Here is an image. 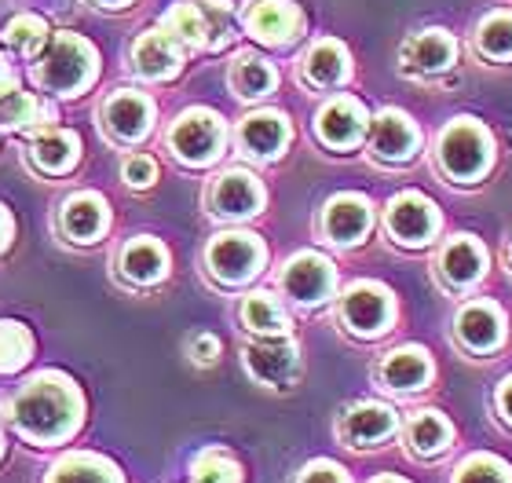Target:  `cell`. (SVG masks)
I'll return each mask as SVG.
<instances>
[{
	"label": "cell",
	"mask_w": 512,
	"mask_h": 483,
	"mask_svg": "<svg viewBox=\"0 0 512 483\" xmlns=\"http://www.w3.org/2000/svg\"><path fill=\"white\" fill-rule=\"evenodd\" d=\"M85 403L70 377L41 374L11 399V421L22 436L33 443H59L70 440L81 425Z\"/></svg>",
	"instance_id": "obj_1"
},
{
	"label": "cell",
	"mask_w": 512,
	"mask_h": 483,
	"mask_svg": "<svg viewBox=\"0 0 512 483\" xmlns=\"http://www.w3.org/2000/svg\"><path fill=\"white\" fill-rule=\"evenodd\" d=\"M300 483H348L341 465L333 462H311L304 473H300Z\"/></svg>",
	"instance_id": "obj_40"
},
{
	"label": "cell",
	"mask_w": 512,
	"mask_h": 483,
	"mask_svg": "<svg viewBox=\"0 0 512 483\" xmlns=\"http://www.w3.org/2000/svg\"><path fill=\"white\" fill-rule=\"evenodd\" d=\"M238 140L253 158H278L282 147L289 143V125L282 114L275 110H260V114H249L238 129Z\"/></svg>",
	"instance_id": "obj_19"
},
{
	"label": "cell",
	"mask_w": 512,
	"mask_h": 483,
	"mask_svg": "<svg viewBox=\"0 0 512 483\" xmlns=\"http://www.w3.org/2000/svg\"><path fill=\"white\" fill-rule=\"evenodd\" d=\"M246 366L249 374L267 388H286L300 370V355H297V344L289 341V337H264V341H256L246 348Z\"/></svg>",
	"instance_id": "obj_6"
},
{
	"label": "cell",
	"mask_w": 512,
	"mask_h": 483,
	"mask_svg": "<svg viewBox=\"0 0 512 483\" xmlns=\"http://www.w3.org/2000/svg\"><path fill=\"white\" fill-rule=\"evenodd\" d=\"M198 11L205 19V48H224L235 37V15L227 0H198Z\"/></svg>",
	"instance_id": "obj_35"
},
{
	"label": "cell",
	"mask_w": 512,
	"mask_h": 483,
	"mask_svg": "<svg viewBox=\"0 0 512 483\" xmlns=\"http://www.w3.org/2000/svg\"><path fill=\"white\" fill-rule=\"evenodd\" d=\"M454 55H458V44L443 30H425L403 44V63L414 74H439L454 63Z\"/></svg>",
	"instance_id": "obj_17"
},
{
	"label": "cell",
	"mask_w": 512,
	"mask_h": 483,
	"mask_svg": "<svg viewBox=\"0 0 512 483\" xmlns=\"http://www.w3.org/2000/svg\"><path fill=\"white\" fill-rule=\"evenodd\" d=\"M341 432L352 447H374V443L395 432V410L384 407V403H359L344 414Z\"/></svg>",
	"instance_id": "obj_18"
},
{
	"label": "cell",
	"mask_w": 512,
	"mask_h": 483,
	"mask_svg": "<svg viewBox=\"0 0 512 483\" xmlns=\"http://www.w3.org/2000/svg\"><path fill=\"white\" fill-rule=\"evenodd\" d=\"M341 312L352 333H359V337H377V333H384L388 322H392V297H388V290H381L377 282H355L352 290L344 293Z\"/></svg>",
	"instance_id": "obj_7"
},
{
	"label": "cell",
	"mask_w": 512,
	"mask_h": 483,
	"mask_svg": "<svg viewBox=\"0 0 512 483\" xmlns=\"http://www.w3.org/2000/svg\"><path fill=\"white\" fill-rule=\"evenodd\" d=\"M421 132L414 129V121L406 118L403 110H381L374 118V132H370V147L377 158L384 161H406L414 158Z\"/></svg>",
	"instance_id": "obj_16"
},
{
	"label": "cell",
	"mask_w": 512,
	"mask_h": 483,
	"mask_svg": "<svg viewBox=\"0 0 512 483\" xmlns=\"http://www.w3.org/2000/svg\"><path fill=\"white\" fill-rule=\"evenodd\" d=\"M161 26H165L172 41L187 44V48H205V19L198 4H172L165 11V19H161Z\"/></svg>",
	"instance_id": "obj_33"
},
{
	"label": "cell",
	"mask_w": 512,
	"mask_h": 483,
	"mask_svg": "<svg viewBox=\"0 0 512 483\" xmlns=\"http://www.w3.org/2000/svg\"><path fill=\"white\" fill-rule=\"evenodd\" d=\"M242 322L253 333H264V337H278V333L289 330L286 312H282V304L271 293H249L242 301Z\"/></svg>",
	"instance_id": "obj_30"
},
{
	"label": "cell",
	"mask_w": 512,
	"mask_h": 483,
	"mask_svg": "<svg viewBox=\"0 0 512 483\" xmlns=\"http://www.w3.org/2000/svg\"><path fill=\"white\" fill-rule=\"evenodd\" d=\"M4 37H8L11 52L15 55H22V59H37L52 33H48V22H44L41 15H15V19L8 22Z\"/></svg>",
	"instance_id": "obj_31"
},
{
	"label": "cell",
	"mask_w": 512,
	"mask_h": 483,
	"mask_svg": "<svg viewBox=\"0 0 512 483\" xmlns=\"http://www.w3.org/2000/svg\"><path fill=\"white\" fill-rule=\"evenodd\" d=\"M428 377H432V363H428V355L421 352V348H395L381 363V381H384V388H392V392L425 388Z\"/></svg>",
	"instance_id": "obj_22"
},
{
	"label": "cell",
	"mask_w": 512,
	"mask_h": 483,
	"mask_svg": "<svg viewBox=\"0 0 512 483\" xmlns=\"http://www.w3.org/2000/svg\"><path fill=\"white\" fill-rule=\"evenodd\" d=\"M458 333L469 348L487 352V348H494V344L502 341V315L494 312L491 304H469L458 315Z\"/></svg>",
	"instance_id": "obj_27"
},
{
	"label": "cell",
	"mask_w": 512,
	"mask_h": 483,
	"mask_svg": "<svg viewBox=\"0 0 512 483\" xmlns=\"http://www.w3.org/2000/svg\"><path fill=\"white\" fill-rule=\"evenodd\" d=\"M37 59H41L37 81L48 92H55V96H77L81 88L96 81L99 55L77 33H55V37H48V44H44V52Z\"/></svg>",
	"instance_id": "obj_2"
},
{
	"label": "cell",
	"mask_w": 512,
	"mask_h": 483,
	"mask_svg": "<svg viewBox=\"0 0 512 483\" xmlns=\"http://www.w3.org/2000/svg\"><path fill=\"white\" fill-rule=\"evenodd\" d=\"M509 268H512V238H509Z\"/></svg>",
	"instance_id": "obj_47"
},
{
	"label": "cell",
	"mask_w": 512,
	"mask_h": 483,
	"mask_svg": "<svg viewBox=\"0 0 512 483\" xmlns=\"http://www.w3.org/2000/svg\"><path fill=\"white\" fill-rule=\"evenodd\" d=\"M216 355H220V341H216L213 333H198L191 341V359L194 363H216Z\"/></svg>",
	"instance_id": "obj_41"
},
{
	"label": "cell",
	"mask_w": 512,
	"mask_h": 483,
	"mask_svg": "<svg viewBox=\"0 0 512 483\" xmlns=\"http://www.w3.org/2000/svg\"><path fill=\"white\" fill-rule=\"evenodd\" d=\"M374 483H403V480H395V476H381V480H374Z\"/></svg>",
	"instance_id": "obj_46"
},
{
	"label": "cell",
	"mask_w": 512,
	"mask_h": 483,
	"mask_svg": "<svg viewBox=\"0 0 512 483\" xmlns=\"http://www.w3.org/2000/svg\"><path fill=\"white\" fill-rule=\"evenodd\" d=\"M231 85L242 99H264L267 92H275L278 74L275 66L264 63L260 55H238L235 66H231Z\"/></svg>",
	"instance_id": "obj_28"
},
{
	"label": "cell",
	"mask_w": 512,
	"mask_h": 483,
	"mask_svg": "<svg viewBox=\"0 0 512 483\" xmlns=\"http://www.w3.org/2000/svg\"><path fill=\"white\" fill-rule=\"evenodd\" d=\"M121 176H125L128 187H150V183L158 180V165H154V158H147V154H132V158L125 161Z\"/></svg>",
	"instance_id": "obj_39"
},
{
	"label": "cell",
	"mask_w": 512,
	"mask_h": 483,
	"mask_svg": "<svg viewBox=\"0 0 512 483\" xmlns=\"http://www.w3.org/2000/svg\"><path fill=\"white\" fill-rule=\"evenodd\" d=\"M439 165L461 183H472L491 165V136L480 121L458 118L439 140Z\"/></svg>",
	"instance_id": "obj_3"
},
{
	"label": "cell",
	"mask_w": 512,
	"mask_h": 483,
	"mask_svg": "<svg viewBox=\"0 0 512 483\" xmlns=\"http://www.w3.org/2000/svg\"><path fill=\"white\" fill-rule=\"evenodd\" d=\"M480 48L491 59H512V11H494L480 26Z\"/></svg>",
	"instance_id": "obj_36"
},
{
	"label": "cell",
	"mask_w": 512,
	"mask_h": 483,
	"mask_svg": "<svg viewBox=\"0 0 512 483\" xmlns=\"http://www.w3.org/2000/svg\"><path fill=\"white\" fill-rule=\"evenodd\" d=\"M33 165L41 172H52V176H63L77 165L81 158V143H77L74 132L66 129H44L33 136V151H30Z\"/></svg>",
	"instance_id": "obj_21"
},
{
	"label": "cell",
	"mask_w": 512,
	"mask_h": 483,
	"mask_svg": "<svg viewBox=\"0 0 512 483\" xmlns=\"http://www.w3.org/2000/svg\"><path fill=\"white\" fill-rule=\"evenodd\" d=\"M0 121H4L8 129L30 132V136H33V132L41 129V125L55 121V107L11 85L8 92H0Z\"/></svg>",
	"instance_id": "obj_23"
},
{
	"label": "cell",
	"mask_w": 512,
	"mask_h": 483,
	"mask_svg": "<svg viewBox=\"0 0 512 483\" xmlns=\"http://www.w3.org/2000/svg\"><path fill=\"white\" fill-rule=\"evenodd\" d=\"M8 238H11V216H8V209L0 205V249L8 246Z\"/></svg>",
	"instance_id": "obj_44"
},
{
	"label": "cell",
	"mask_w": 512,
	"mask_h": 483,
	"mask_svg": "<svg viewBox=\"0 0 512 483\" xmlns=\"http://www.w3.org/2000/svg\"><path fill=\"white\" fill-rule=\"evenodd\" d=\"M209 271L216 279L227 282V286H238V282H249L264 264V246L260 238L246 235V231H231V235H216L209 253Z\"/></svg>",
	"instance_id": "obj_5"
},
{
	"label": "cell",
	"mask_w": 512,
	"mask_h": 483,
	"mask_svg": "<svg viewBox=\"0 0 512 483\" xmlns=\"http://www.w3.org/2000/svg\"><path fill=\"white\" fill-rule=\"evenodd\" d=\"M44 483H121L118 469L92 454H70L63 462L52 465Z\"/></svg>",
	"instance_id": "obj_29"
},
{
	"label": "cell",
	"mask_w": 512,
	"mask_h": 483,
	"mask_svg": "<svg viewBox=\"0 0 512 483\" xmlns=\"http://www.w3.org/2000/svg\"><path fill=\"white\" fill-rule=\"evenodd\" d=\"M498 403H502V410H505V418L512 421V377L502 385V392H498Z\"/></svg>",
	"instance_id": "obj_43"
},
{
	"label": "cell",
	"mask_w": 512,
	"mask_h": 483,
	"mask_svg": "<svg viewBox=\"0 0 512 483\" xmlns=\"http://www.w3.org/2000/svg\"><path fill=\"white\" fill-rule=\"evenodd\" d=\"M11 85H15V74H11V63L4 59V52H0V92H8Z\"/></svg>",
	"instance_id": "obj_42"
},
{
	"label": "cell",
	"mask_w": 512,
	"mask_h": 483,
	"mask_svg": "<svg viewBox=\"0 0 512 483\" xmlns=\"http://www.w3.org/2000/svg\"><path fill=\"white\" fill-rule=\"evenodd\" d=\"M209 205H213L216 216L242 220V216H253L256 209L264 205V187H260L256 176H249V172L231 169L213 183V191H209Z\"/></svg>",
	"instance_id": "obj_14"
},
{
	"label": "cell",
	"mask_w": 512,
	"mask_h": 483,
	"mask_svg": "<svg viewBox=\"0 0 512 483\" xmlns=\"http://www.w3.org/2000/svg\"><path fill=\"white\" fill-rule=\"evenodd\" d=\"M59 224H63V235L74 238V242H96L103 235V227H107V202L92 191L74 194L63 205V220Z\"/></svg>",
	"instance_id": "obj_20"
},
{
	"label": "cell",
	"mask_w": 512,
	"mask_h": 483,
	"mask_svg": "<svg viewBox=\"0 0 512 483\" xmlns=\"http://www.w3.org/2000/svg\"><path fill=\"white\" fill-rule=\"evenodd\" d=\"M132 66L147 81H165L176 77L183 66V44L172 41L165 30H147L132 41Z\"/></svg>",
	"instance_id": "obj_11"
},
{
	"label": "cell",
	"mask_w": 512,
	"mask_h": 483,
	"mask_svg": "<svg viewBox=\"0 0 512 483\" xmlns=\"http://www.w3.org/2000/svg\"><path fill=\"white\" fill-rule=\"evenodd\" d=\"M96 4H103V8H125L128 0H96Z\"/></svg>",
	"instance_id": "obj_45"
},
{
	"label": "cell",
	"mask_w": 512,
	"mask_h": 483,
	"mask_svg": "<svg viewBox=\"0 0 512 483\" xmlns=\"http://www.w3.org/2000/svg\"><path fill=\"white\" fill-rule=\"evenodd\" d=\"M454 483H512L509 465L491 458V454H476L469 462H461Z\"/></svg>",
	"instance_id": "obj_38"
},
{
	"label": "cell",
	"mask_w": 512,
	"mask_h": 483,
	"mask_svg": "<svg viewBox=\"0 0 512 483\" xmlns=\"http://www.w3.org/2000/svg\"><path fill=\"white\" fill-rule=\"evenodd\" d=\"M169 147L187 165H209L224 151V121L213 110H187L172 125Z\"/></svg>",
	"instance_id": "obj_4"
},
{
	"label": "cell",
	"mask_w": 512,
	"mask_h": 483,
	"mask_svg": "<svg viewBox=\"0 0 512 483\" xmlns=\"http://www.w3.org/2000/svg\"><path fill=\"white\" fill-rule=\"evenodd\" d=\"M406 440L417 454H439L450 443V425L439 418L436 410H421L406 425Z\"/></svg>",
	"instance_id": "obj_32"
},
{
	"label": "cell",
	"mask_w": 512,
	"mask_h": 483,
	"mask_svg": "<svg viewBox=\"0 0 512 483\" xmlns=\"http://www.w3.org/2000/svg\"><path fill=\"white\" fill-rule=\"evenodd\" d=\"M436 224V205L428 202L425 194L403 191L395 194L392 205H388V231L403 246H425L428 238L436 235Z\"/></svg>",
	"instance_id": "obj_8"
},
{
	"label": "cell",
	"mask_w": 512,
	"mask_h": 483,
	"mask_svg": "<svg viewBox=\"0 0 512 483\" xmlns=\"http://www.w3.org/2000/svg\"><path fill=\"white\" fill-rule=\"evenodd\" d=\"M194 483H242V469L224 451H205L191 465Z\"/></svg>",
	"instance_id": "obj_37"
},
{
	"label": "cell",
	"mask_w": 512,
	"mask_h": 483,
	"mask_svg": "<svg viewBox=\"0 0 512 483\" xmlns=\"http://www.w3.org/2000/svg\"><path fill=\"white\" fill-rule=\"evenodd\" d=\"M150 121H154V103L143 92H118L103 103V125L114 140H143L150 132Z\"/></svg>",
	"instance_id": "obj_12"
},
{
	"label": "cell",
	"mask_w": 512,
	"mask_h": 483,
	"mask_svg": "<svg viewBox=\"0 0 512 483\" xmlns=\"http://www.w3.org/2000/svg\"><path fill=\"white\" fill-rule=\"evenodd\" d=\"M0 451H4V440H0Z\"/></svg>",
	"instance_id": "obj_48"
},
{
	"label": "cell",
	"mask_w": 512,
	"mask_h": 483,
	"mask_svg": "<svg viewBox=\"0 0 512 483\" xmlns=\"http://www.w3.org/2000/svg\"><path fill=\"white\" fill-rule=\"evenodd\" d=\"M483 268H487V253H483L480 242L469 235L454 238V242L443 249V257H439L443 279L454 282V286H472V282L483 275Z\"/></svg>",
	"instance_id": "obj_24"
},
{
	"label": "cell",
	"mask_w": 512,
	"mask_h": 483,
	"mask_svg": "<svg viewBox=\"0 0 512 483\" xmlns=\"http://www.w3.org/2000/svg\"><path fill=\"white\" fill-rule=\"evenodd\" d=\"M322 231L337 246H355L370 231V202L363 194H337L322 213Z\"/></svg>",
	"instance_id": "obj_15"
},
{
	"label": "cell",
	"mask_w": 512,
	"mask_h": 483,
	"mask_svg": "<svg viewBox=\"0 0 512 483\" xmlns=\"http://www.w3.org/2000/svg\"><path fill=\"white\" fill-rule=\"evenodd\" d=\"M315 132L322 136V143H330V147H337V151L355 147L366 132L363 103H359V99H348V96L330 99V103L319 110V118H315Z\"/></svg>",
	"instance_id": "obj_13"
},
{
	"label": "cell",
	"mask_w": 512,
	"mask_h": 483,
	"mask_svg": "<svg viewBox=\"0 0 512 483\" xmlns=\"http://www.w3.org/2000/svg\"><path fill=\"white\" fill-rule=\"evenodd\" d=\"M33 352V341H30V330L22 326V322H11V319H0V374H11V370H19Z\"/></svg>",
	"instance_id": "obj_34"
},
{
	"label": "cell",
	"mask_w": 512,
	"mask_h": 483,
	"mask_svg": "<svg viewBox=\"0 0 512 483\" xmlns=\"http://www.w3.org/2000/svg\"><path fill=\"white\" fill-rule=\"evenodd\" d=\"M121 271H125L132 282H139V286H150V282L165 279V271H169L165 246L154 242V238H132V242L121 249Z\"/></svg>",
	"instance_id": "obj_25"
},
{
	"label": "cell",
	"mask_w": 512,
	"mask_h": 483,
	"mask_svg": "<svg viewBox=\"0 0 512 483\" xmlns=\"http://www.w3.org/2000/svg\"><path fill=\"white\" fill-rule=\"evenodd\" d=\"M282 290L300 304H319L333 290V264L319 253H297L282 271Z\"/></svg>",
	"instance_id": "obj_10"
},
{
	"label": "cell",
	"mask_w": 512,
	"mask_h": 483,
	"mask_svg": "<svg viewBox=\"0 0 512 483\" xmlns=\"http://www.w3.org/2000/svg\"><path fill=\"white\" fill-rule=\"evenodd\" d=\"M246 30L260 44H289L304 30V15L289 0H253L246 8Z\"/></svg>",
	"instance_id": "obj_9"
},
{
	"label": "cell",
	"mask_w": 512,
	"mask_h": 483,
	"mask_svg": "<svg viewBox=\"0 0 512 483\" xmlns=\"http://www.w3.org/2000/svg\"><path fill=\"white\" fill-rule=\"evenodd\" d=\"M348 70H352V66H348V52H344L341 41L311 44L308 55H304V77L319 88L341 85L344 77H348Z\"/></svg>",
	"instance_id": "obj_26"
}]
</instances>
